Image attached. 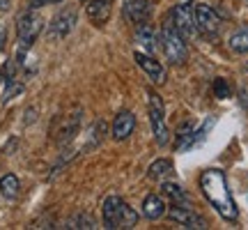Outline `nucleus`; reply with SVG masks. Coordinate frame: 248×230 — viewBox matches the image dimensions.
<instances>
[{"instance_id":"obj_1","label":"nucleus","mask_w":248,"mask_h":230,"mask_svg":"<svg viewBox=\"0 0 248 230\" xmlns=\"http://www.w3.org/2000/svg\"><path fill=\"white\" fill-rule=\"evenodd\" d=\"M200 191L225 221H237L239 219V210H237V203H234V198L230 194V186H228V180H225L223 170H204L200 175Z\"/></svg>"},{"instance_id":"obj_2","label":"nucleus","mask_w":248,"mask_h":230,"mask_svg":"<svg viewBox=\"0 0 248 230\" xmlns=\"http://www.w3.org/2000/svg\"><path fill=\"white\" fill-rule=\"evenodd\" d=\"M101 214H104V228H136L138 223V214L133 207H129L126 200L120 196H108L104 205H101Z\"/></svg>"},{"instance_id":"obj_3","label":"nucleus","mask_w":248,"mask_h":230,"mask_svg":"<svg viewBox=\"0 0 248 230\" xmlns=\"http://www.w3.org/2000/svg\"><path fill=\"white\" fill-rule=\"evenodd\" d=\"M159 46H161V51H163V55H166V60H168L170 65H179V67L186 65V60H188L186 39L179 35L175 28L170 26L168 21H166L159 30Z\"/></svg>"},{"instance_id":"obj_4","label":"nucleus","mask_w":248,"mask_h":230,"mask_svg":"<svg viewBox=\"0 0 248 230\" xmlns=\"http://www.w3.org/2000/svg\"><path fill=\"white\" fill-rule=\"evenodd\" d=\"M44 30V18L37 14L35 9H28L23 12L16 21V35L21 42V49H30L37 42V37L42 35Z\"/></svg>"},{"instance_id":"obj_5","label":"nucleus","mask_w":248,"mask_h":230,"mask_svg":"<svg viewBox=\"0 0 248 230\" xmlns=\"http://www.w3.org/2000/svg\"><path fill=\"white\" fill-rule=\"evenodd\" d=\"M166 21H168L170 26L175 28L184 39H193L195 35H200V33H198V26H195L193 5H188V2L175 5V7L168 12V18H166Z\"/></svg>"},{"instance_id":"obj_6","label":"nucleus","mask_w":248,"mask_h":230,"mask_svg":"<svg viewBox=\"0 0 248 230\" xmlns=\"http://www.w3.org/2000/svg\"><path fill=\"white\" fill-rule=\"evenodd\" d=\"M193 16H195V26H198V33L204 35L207 39H214V37L221 33V16L214 7H209L207 2H198L193 5Z\"/></svg>"},{"instance_id":"obj_7","label":"nucleus","mask_w":248,"mask_h":230,"mask_svg":"<svg viewBox=\"0 0 248 230\" xmlns=\"http://www.w3.org/2000/svg\"><path fill=\"white\" fill-rule=\"evenodd\" d=\"M150 124H152V133H154V141L159 145H166L170 141V131L168 124H166V108L161 97L152 90L150 92Z\"/></svg>"},{"instance_id":"obj_8","label":"nucleus","mask_w":248,"mask_h":230,"mask_svg":"<svg viewBox=\"0 0 248 230\" xmlns=\"http://www.w3.org/2000/svg\"><path fill=\"white\" fill-rule=\"evenodd\" d=\"M166 216H168L170 221L179 223L182 228H198V230H207L209 228V223L204 216H200L198 212H193L191 207L186 203H172V207L166 210Z\"/></svg>"},{"instance_id":"obj_9","label":"nucleus","mask_w":248,"mask_h":230,"mask_svg":"<svg viewBox=\"0 0 248 230\" xmlns=\"http://www.w3.org/2000/svg\"><path fill=\"white\" fill-rule=\"evenodd\" d=\"M133 60H136V65H138V67L147 74V79H150L154 85H163V83H166V79H168L166 67H163V62L156 60L152 53L136 51V53H133Z\"/></svg>"},{"instance_id":"obj_10","label":"nucleus","mask_w":248,"mask_h":230,"mask_svg":"<svg viewBox=\"0 0 248 230\" xmlns=\"http://www.w3.org/2000/svg\"><path fill=\"white\" fill-rule=\"evenodd\" d=\"M76 21H78V16H76V9L74 7L60 9V12L51 18V23H48V37H51V39H64V37L76 28Z\"/></svg>"},{"instance_id":"obj_11","label":"nucleus","mask_w":248,"mask_h":230,"mask_svg":"<svg viewBox=\"0 0 248 230\" xmlns=\"http://www.w3.org/2000/svg\"><path fill=\"white\" fill-rule=\"evenodd\" d=\"M122 14L131 26H140L152 18V5L150 0H124Z\"/></svg>"},{"instance_id":"obj_12","label":"nucleus","mask_w":248,"mask_h":230,"mask_svg":"<svg viewBox=\"0 0 248 230\" xmlns=\"http://www.w3.org/2000/svg\"><path fill=\"white\" fill-rule=\"evenodd\" d=\"M133 39L140 44V49L145 53H156L159 51V33H156V28L152 26L150 21H145L140 26H133Z\"/></svg>"},{"instance_id":"obj_13","label":"nucleus","mask_w":248,"mask_h":230,"mask_svg":"<svg viewBox=\"0 0 248 230\" xmlns=\"http://www.w3.org/2000/svg\"><path fill=\"white\" fill-rule=\"evenodd\" d=\"M133 129H136V115L131 111H120L113 120L110 136H113V141H126L133 133Z\"/></svg>"},{"instance_id":"obj_14","label":"nucleus","mask_w":248,"mask_h":230,"mask_svg":"<svg viewBox=\"0 0 248 230\" xmlns=\"http://www.w3.org/2000/svg\"><path fill=\"white\" fill-rule=\"evenodd\" d=\"M110 9H113V0H88V7H85V12H88V16L92 23H97V26H101V23H106L108 16H110Z\"/></svg>"},{"instance_id":"obj_15","label":"nucleus","mask_w":248,"mask_h":230,"mask_svg":"<svg viewBox=\"0 0 248 230\" xmlns=\"http://www.w3.org/2000/svg\"><path fill=\"white\" fill-rule=\"evenodd\" d=\"M166 210H168V205L163 200V196H159V194H150L142 200V214H145L147 219H152V221L166 216Z\"/></svg>"},{"instance_id":"obj_16","label":"nucleus","mask_w":248,"mask_h":230,"mask_svg":"<svg viewBox=\"0 0 248 230\" xmlns=\"http://www.w3.org/2000/svg\"><path fill=\"white\" fill-rule=\"evenodd\" d=\"M0 194H2V198H7V200L18 198V194H21V182H18V177L14 175V173H7V175L0 177Z\"/></svg>"},{"instance_id":"obj_17","label":"nucleus","mask_w":248,"mask_h":230,"mask_svg":"<svg viewBox=\"0 0 248 230\" xmlns=\"http://www.w3.org/2000/svg\"><path fill=\"white\" fill-rule=\"evenodd\" d=\"M228 46H230L232 53L237 55H244L248 53V28H239V30H234L230 35V39H228Z\"/></svg>"},{"instance_id":"obj_18","label":"nucleus","mask_w":248,"mask_h":230,"mask_svg":"<svg viewBox=\"0 0 248 230\" xmlns=\"http://www.w3.org/2000/svg\"><path fill=\"white\" fill-rule=\"evenodd\" d=\"M170 173H172V161H170V159L154 161L150 168H147V177H150V180H154V182H163Z\"/></svg>"},{"instance_id":"obj_19","label":"nucleus","mask_w":248,"mask_h":230,"mask_svg":"<svg viewBox=\"0 0 248 230\" xmlns=\"http://www.w3.org/2000/svg\"><path fill=\"white\" fill-rule=\"evenodd\" d=\"M78 127H80V111L78 113H71L69 117H67V122H64V127H62V131H60V138L58 141L64 145V143H69L74 141V136L78 133Z\"/></svg>"},{"instance_id":"obj_20","label":"nucleus","mask_w":248,"mask_h":230,"mask_svg":"<svg viewBox=\"0 0 248 230\" xmlns=\"http://www.w3.org/2000/svg\"><path fill=\"white\" fill-rule=\"evenodd\" d=\"M161 191H163V196H168L172 203H188L186 191L175 182H161Z\"/></svg>"},{"instance_id":"obj_21","label":"nucleus","mask_w":248,"mask_h":230,"mask_svg":"<svg viewBox=\"0 0 248 230\" xmlns=\"http://www.w3.org/2000/svg\"><path fill=\"white\" fill-rule=\"evenodd\" d=\"M104 136H106V122H104V120H97V122H94V127L90 129V143H88V148H85V150H90V148H97L99 143L104 141Z\"/></svg>"},{"instance_id":"obj_22","label":"nucleus","mask_w":248,"mask_h":230,"mask_svg":"<svg viewBox=\"0 0 248 230\" xmlns=\"http://www.w3.org/2000/svg\"><path fill=\"white\" fill-rule=\"evenodd\" d=\"M18 92H23V85L16 83L14 79H5V90H2V101H9L12 97H16Z\"/></svg>"},{"instance_id":"obj_23","label":"nucleus","mask_w":248,"mask_h":230,"mask_svg":"<svg viewBox=\"0 0 248 230\" xmlns=\"http://www.w3.org/2000/svg\"><path fill=\"white\" fill-rule=\"evenodd\" d=\"M67 228H88V230H92V228H97V223L92 221L90 216H85V214H78V216H74V219L67 221Z\"/></svg>"},{"instance_id":"obj_24","label":"nucleus","mask_w":248,"mask_h":230,"mask_svg":"<svg viewBox=\"0 0 248 230\" xmlns=\"http://www.w3.org/2000/svg\"><path fill=\"white\" fill-rule=\"evenodd\" d=\"M214 92H216V97H218V99H228V97H230V88H228L225 79H216V81H214Z\"/></svg>"},{"instance_id":"obj_25","label":"nucleus","mask_w":248,"mask_h":230,"mask_svg":"<svg viewBox=\"0 0 248 230\" xmlns=\"http://www.w3.org/2000/svg\"><path fill=\"white\" fill-rule=\"evenodd\" d=\"M55 2H62V0H30V9H39L44 5H55Z\"/></svg>"},{"instance_id":"obj_26","label":"nucleus","mask_w":248,"mask_h":230,"mask_svg":"<svg viewBox=\"0 0 248 230\" xmlns=\"http://www.w3.org/2000/svg\"><path fill=\"white\" fill-rule=\"evenodd\" d=\"M5 42H7V33H5V28L0 26V51L5 49Z\"/></svg>"},{"instance_id":"obj_27","label":"nucleus","mask_w":248,"mask_h":230,"mask_svg":"<svg viewBox=\"0 0 248 230\" xmlns=\"http://www.w3.org/2000/svg\"><path fill=\"white\" fill-rule=\"evenodd\" d=\"M9 5H12V0H0V12H7Z\"/></svg>"}]
</instances>
